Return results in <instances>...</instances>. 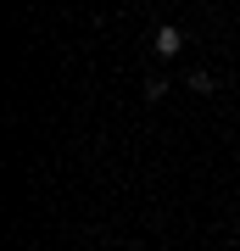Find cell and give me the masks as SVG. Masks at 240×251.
Segmentation results:
<instances>
[{
  "label": "cell",
  "mask_w": 240,
  "mask_h": 251,
  "mask_svg": "<svg viewBox=\"0 0 240 251\" xmlns=\"http://www.w3.org/2000/svg\"><path fill=\"white\" fill-rule=\"evenodd\" d=\"M151 50H157V56H179V50H185V34H179L173 23H162L157 39H151Z\"/></svg>",
  "instance_id": "1"
},
{
  "label": "cell",
  "mask_w": 240,
  "mask_h": 251,
  "mask_svg": "<svg viewBox=\"0 0 240 251\" xmlns=\"http://www.w3.org/2000/svg\"><path fill=\"white\" fill-rule=\"evenodd\" d=\"M190 90H196V95H213L218 78H213V73H190Z\"/></svg>",
  "instance_id": "2"
},
{
  "label": "cell",
  "mask_w": 240,
  "mask_h": 251,
  "mask_svg": "<svg viewBox=\"0 0 240 251\" xmlns=\"http://www.w3.org/2000/svg\"><path fill=\"white\" fill-rule=\"evenodd\" d=\"M168 95V78H145V100H162Z\"/></svg>",
  "instance_id": "3"
}]
</instances>
